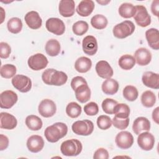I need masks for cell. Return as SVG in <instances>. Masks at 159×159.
Here are the masks:
<instances>
[{
    "instance_id": "obj_19",
    "label": "cell",
    "mask_w": 159,
    "mask_h": 159,
    "mask_svg": "<svg viewBox=\"0 0 159 159\" xmlns=\"http://www.w3.org/2000/svg\"><path fill=\"white\" fill-rule=\"evenodd\" d=\"M24 19L28 27L32 29H38L42 26V20L36 11H32L27 12L25 15Z\"/></svg>"
},
{
    "instance_id": "obj_22",
    "label": "cell",
    "mask_w": 159,
    "mask_h": 159,
    "mask_svg": "<svg viewBox=\"0 0 159 159\" xmlns=\"http://www.w3.org/2000/svg\"><path fill=\"white\" fill-rule=\"evenodd\" d=\"M76 99L81 103L88 101L91 98V90L88 83L83 84L74 89Z\"/></svg>"
},
{
    "instance_id": "obj_1",
    "label": "cell",
    "mask_w": 159,
    "mask_h": 159,
    "mask_svg": "<svg viewBox=\"0 0 159 159\" xmlns=\"http://www.w3.org/2000/svg\"><path fill=\"white\" fill-rule=\"evenodd\" d=\"M42 79L46 84L61 86L66 83L68 76L63 71L53 68H48L43 72Z\"/></svg>"
},
{
    "instance_id": "obj_17",
    "label": "cell",
    "mask_w": 159,
    "mask_h": 159,
    "mask_svg": "<svg viewBox=\"0 0 159 159\" xmlns=\"http://www.w3.org/2000/svg\"><path fill=\"white\" fill-rule=\"evenodd\" d=\"M134 58L138 65L145 66L151 61L152 53L146 48H139L135 52Z\"/></svg>"
},
{
    "instance_id": "obj_20",
    "label": "cell",
    "mask_w": 159,
    "mask_h": 159,
    "mask_svg": "<svg viewBox=\"0 0 159 159\" xmlns=\"http://www.w3.org/2000/svg\"><path fill=\"white\" fill-rule=\"evenodd\" d=\"M143 84L153 89L159 88V75L152 71L145 72L142 78Z\"/></svg>"
},
{
    "instance_id": "obj_21",
    "label": "cell",
    "mask_w": 159,
    "mask_h": 159,
    "mask_svg": "<svg viewBox=\"0 0 159 159\" xmlns=\"http://www.w3.org/2000/svg\"><path fill=\"white\" fill-rule=\"evenodd\" d=\"M17 124L16 118L7 112H1L0 114V127L1 129L12 130Z\"/></svg>"
},
{
    "instance_id": "obj_12",
    "label": "cell",
    "mask_w": 159,
    "mask_h": 159,
    "mask_svg": "<svg viewBox=\"0 0 159 159\" xmlns=\"http://www.w3.org/2000/svg\"><path fill=\"white\" fill-rule=\"evenodd\" d=\"M115 142L119 148L121 149H128L134 143V137L130 132L122 131L117 134Z\"/></svg>"
},
{
    "instance_id": "obj_29",
    "label": "cell",
    "mask_w": 159,
    "mask_h": 159,
    "mask_svg": "<svg viewBox=\"0 0 159 159\" xmlns=\"http://www.w3.org/2000/svg\"><path fill=\"white\" fill-rule=\"evenodd\" d=\"M46 53L51 57L57 56L60 52V42L55 39H50L45 45Z\"/></svg>"
},
{
    "instance_id": "obj_24",
    "label": "cell",
    "mask_w": 159,
    "mask_h": 159,
    "mask_svg": "<svg viewBox=\"0 0 159 159\" xmlns=\"http://www.w3.org/2000/svg\"><path fill=\"white\" fill-rule=\"evenodd\" d=\"M94 3L92 0H83L76 7L77 13L82 17L89 16L93 11Z\"/></svg>"
},
{
    "instance_id": "obj_46",
    "label": "cell",
    "mask_w": 159,
    "mask_h": 159,
    "mask_svg": "<svg viewBox=\"0 0 159 159\" xmlns=\"http://www.w3.org/2000/svg\"><path fill=\"white\" fill-rule=\"evenodd\" d=\"M86 83H87V82L83 77L78 76L74 77L72 79V80L71 81V86L72 89L74 90L78 86H79L83 84H86Z\"/></svg>"
},
{
    "instance_id": "obj_30",
    "label": "cell",
    "mask_w": 159,
    "mask_h": 159,
    "mask_svg": "<svg viewBox=\"0 0 159 159\" xmlns=\"http://www.w3.org/2000/svg\"><path fill=\"white\" fill-rule=\"evenodd\" d=\"M25 124L32 130H39L42 127V121L40 117L35 115H29L25 119Z\"/></svg>"
},
{
    "instance_id": "obj_11",
    "label": "cell",
    "mask_w": 159,
    "mask_h": 159,
    "mask_svg": "<svg viewBox=\"0 0 159 159\" xmlns=\"http://www.w3.org/2000/svg\"><path fill=\"white\" fill-rule=\"evenodd\" d=\"M47 30L57 35H62L65 31V25L64 22L58 18H49L45 23Z\"/></svg>"
},
{
    "instance_id": "obj_7",
    "label": "cell",
    "mask_w": 159,
    "mask_h": 159,
    "mask_svg": "<svg viewBox=\"0 0 159 159\" xmlns=\"http://www.w3.org/2000/svg\"><path fill=\"white\" fill-rule=\"evenodd\" d=\"M13 86L21 93H27L31 89V80L23 75H15L11 81Z\"/></svg>"
},
{
    "instance_id": "obj_36",
    "label": "cell",
    "mask_w": 159,
    "mask_h": 159,
    "mask_svg": "<svg viewBox=\"0 0 159 159\" xmlns=\"http://www.w3.org/2000/svg\"><path fill=\"white\" fill-rule=\"evenodd\" d=\"M66 113L71 118H76L81 113V107L77 102H71L66 107Z\"/></svg>"
},
{
    "instance_id": "obj_35",
    "label": "cell",
    "mask_w": 159,
    "mask_h": 159,
    "mask_svg": "<svg viewBox=\"0 0 159 159\" xmlns=\"http://www.w3.org/2000/svg\"><path fill=\"white\" fill-rule=\"evenodd\" d=\"M7 27L10 32L12 34H18L21 31L22 28V20L18 17H12L8 20Z\"/></svg>"
},
{
    "instance_id": "obj_16",
    "label": "cell",
    "mask_w": 159,
    "mask_h": 159,
    "mask_svg": "<svg viewBox=\"0 0 159 159\" xmlns=\"http://www.w3.org/2000/svg\"><path fill=\"white\" fill-rule=\"evenodd\" d=\"M27 147L29 150L32 153L39 152L44 147L43 139L40 135H33L27 139Z\"/></svg>"
},
{
    "instance_id": "obj_37",
    "label": "cell",
    "mask_w": 159,
    "mask_h": 159,
    "mask_svg": "<svg viewBox=\"0 0 159 159\" xmlns=\"http://www.w3.org/2000/svg\"><path fill=\"white\" fill-rule=\"evenodd\" d=\"M139 96L137 89L132 85L126 86L123 89V96L129 101H134Z\"/></svg>"
},
{
    "instance_id": "obj_23",
    "label": "cell",
    "mask_w": 159,
    "mask_h": 159,
    "mask_svg": "<svg viewBox=\"0 0 159 159\" xmlns=\"http://www.w3.org/2000/svg\"><path fill=\"white\" fill-rule=\"evenodd\" d=\"M150 129V122L144 117L136 118L132 125V130L136 135L140 134L142 131H148Z\"/></svg>"
},
{
    "instance_id": "obj_48",
    "label": "cell",
    "mask_w": 159,
    "mask_h": 159,
    "mask_svg": "<svg viewBox=\"0 0 159 159\" xmlns=\"http://www.w3.org/2000/svg\"><path fill=\"white\" fill-rule=\"evenodd\" d=\"M158 4H159L158 0H156V1H153L151 5L152 12L157 17L158 16Z\"/></svg>"
},
{
    "instance_id": "obj_13",
    "label": "cell",
    "mask_w": 159,
    "mask_h": 159,
    "mask_svg": "<svg viewBox=\"0 0 159 159\" xmlns=\"http://www.w3.org/2000/svg\"><path fill=\"white\" fill-rule=\"evenodd\" d=\"M137 143L142 150L145 151L151 150L155 144L154 136L147 131L140 133L137 138Z\"/></svg>"
},
{
    "instance_id": "obj_27",
    "label": "cell",
    "mask_w": 159,
    "mask_h": 159,
    "mask_svg": "<svg viewBox=\"0 0 159 159\" xmlns=\"http://www.w3.org/2000/svg\"><path fill=\"white\" fill-rule=\"evenodd\" d=\"M92 66L91 60L86 57H81L78 58L75 63V70L81 73L88 72Z\"/></svg>"
},
{
    "instance_id": "obj_32",
    "label": "cell",
    "mask_w": 159,
    "mask_h": 159,
    "mask_svg": "<svg viewBox=\"0 0 159 159\" xmlns=\"http://www.w3.org/2000/svg\"><path fill=\"white\" fill-rule=\"evenodd\" d=\"M107 18L101 14H96L91 19V24L94 29L101 30L104 29L107 25Z\"/></svg>"
},
{
    "instance_id": "obj_3",
    "label": "cell",
    "mask_w": 159,
    "mask_h": 159,
    "mask_svg": "<svg viewBox=\"0 0 159 159\" xmlns=\"http://www.w3.org/2000/svg\"><path fill=\"white\" fill-rule=\"evenodd\" d=\"M83 146L81 142L75 139L63 142L60 146L61 153L67 157L77 156L81 152Z\"/></svg>"
},
{
    "instance_id": "obj_31",
    "label": "cell",
    "mask_w": 159,
    "mask_h": 159,
    "mask_svg": "<svg viewBox=\"0 0 159 159\" xmlns=\"http://www.w3.org/2000/svg\"><path fill=\"white\" fill-rule=\"evenodd\" d=\"M118 63L122 69L124 70H129L134 66L135 60L133 56L125 54L120 57Z\"/></svg>"
},
{
    "instance_id": "obj_44",
    "label": "cell",
    "mask_w": 159,
    "mask_h": 159,
    "mask_svg": "<svg viewBox=\"0 0 159 159\" xmlns=\"http://www.w3.org/2000/svg\"><path fill=\"white\" fill-rule=\"evenodd\" d=\"M11 52V48L6 42L0 43V57L1 58H7Z\"/></svg>"
},
{
    "instance_id": "obj_15",
    "label": "cell",
    "mask_w": 159,
    "mask_h": 159,
    "mask_svg": "<svg viewBox=\"0 0 159 159\" xmlns=\"http://www.w3.org/2000/svg\"><path fill=\"white\" fill-rule=\"evenodd\" d=\"M96 71L98 76L104 79L111 78L113 76V70L109 63L105 60L99 61L96 65Z\"/></svg>"
},
{
    "instance_id": "obj_33",
    "label": "cell",
    "mask_w": 159,
    "mask_h": 159,
    "mask_svg": "<svg viewBox=\"0 0 159 159\" xmlns=\"http://www.w3.org/2000/svg\"><path fill=\"white\" fill-rule=\"evenodd\" d=\"M141 102L146 107H153L156 102L155 94L149 90L143 92L141 96Z\"/></svg>"
},
{
    "instance_id": "obj_26",
    "label": "cell",
    "mask_w": 159,
    "mask_h": 159,
    "mask_svg": "<svg viewBox=\"0 0 159 159\" xmlns=\"http://www.w3.org/2000/svg\"><path fill=\"white\" fill-rule=\"evenodd\" d=\"M119 86V83L116 80L112 78H108L102 83L101 88L106 94L112 95L117 92Z\"/></svg>"
},
{
    "instance_id": "obj_25",
    "label": "cell",
    "mask_w": 159,
    "mask_h": 159,
    "mask_svg": "<svg viewBox=\"0 0 159 159\" xmlns=\"http://www.w3.org/2000/svg\"><path fill=\"white\" fill-rule=\"evenodd\" d=\"M145 37L149 46L154 49H159V32L158 30L154 28L148 29L145 32Z\"/></svg>"
},
{
    "instance_id": "obj_40",
    "label": "cell",
    "mask_w": 159,
    "mask_h": 159,
    "mask_svg": "<svg viewBox=\"0 0 159 159\" xmlns=\"http://www.w3.org/2000/svg\"><path fill=\"white\" fill-rule=\"evenodd\" d=\"M117 104V102L111 98L105 99L102 102V108L103 111L108 114H114L115 106Z\"/></svg>"
},
{
    "instance_id": "obj_45",
    "label": "cell",
    "mask_w": 159,
    "mask_h": 159,
    "mask_svg": "<svg viewBox=\"0 0 159 159\" xmlns=\"http://www.w3.org/2000/svg\"><path fill=\"white\" fill-rule=\"evenodd\" d=\"M109 158V153L107 150L104 148H98L94 153V159H107Z\"/></svg>"
},
{
    "instance_id": "obj_6",
    "label": "cell",
    "mask_w": 159,
    "mask_h": 159,
    "mask_svg": "<svg viewBox=\"0 0 159 159\" xmlns=\"http://www.w3.org/2000/svg\"><path fill=\"white\" fill-rule=\"evenodd\" d=\"M135 7L136 12L134 18L135 22L142 27H147L151 23V17L146 7L142 5H137Z\"/></svg>"
},
{
    "instance_id": "obj_2",
    "label": "cell",
    "mask_w": 159,
    "mask_h": 159,
    "mask_svg": "<svg viewBox=\"0 0 159 159\" xmlns=\"http://www.w3.org/2000/svg\"><path fill=\"white\" fill-rule=\"evenodd\" d=\"M68 132L67 125L63 122H56L47 127L44 135L48 142L55 143L64 137Z\"/></svg>"
},
{
    "instance_id": "obj_18",
    "label": "cell",
    "mask_w": 159,
    "mask_h": 159,
    "mask_svg": "<svg viewBox=\"0 0 159 159\" xmlns=\"http://www.w3.org/2000/svg\"><path fill=\"white\" fill-rule=\"evenodd\" d=\"M59 12L64 17H71L75 11V3L73 0H61L58 6Z\"/></svg>"
},
{
    "instance_id": "obj_34",
    "label": "cell",
    "mask_w": 159,
    "mask_h": 159,
    "mask_svg": "<svg viewBox=\"0 0 159 159\" xmlns=\"http://www.w3.org/2000/svg\"><path fill=\"white\" fill-rule=\"evenodd\" d=\"M114 114L116 117L120 119L128 118L130 115V108L126 104L117 103L114 107Z\"/></svg>"
},
{
    "instance_id": "obj_42",
    "label": "cell",
    "mask_w": 159,
    "mask_h": 159,
    "mask_svg": "<svg viewBox=\"0 0 159 159\" xmlns=\"http://www.w3.org/2000/svg\"><path fill=\"white\" fill-rule=\"evenodd\" d=\"M112 123L116 128L120 130H124L128 127L129 124V117L126 119H120L114 116L112 119Z\"/></svg>"
},
{
    "instance_id": "obj_10",
    "label": "cell",
    "mask_w": 159,
    "mask_h": 159,
    "mask_svg": "<svg viewBox=\"0 0 159 159\" xmlns=\"http://www.w3.org/2000/svg\"><path fill=\"white\" fill-rule=\"evenodd\" d=\"M17 94L11 91L6 90L0 94V107L2 109H10L17 101Z\"/></svg>"
},
{
    "instance_id": "obj_41",
    "label": "cell",
    "mask_w": 159,
    "mask_h": 159,
    "mask_svg": "<svg viewBox=\"0 0 159 159\" xmlns=\"http://www.w3.org/2000/svg\"><path fill=\"white\" fill-rule=\"evenodd\" d=\"M111 118L106 115L99 116L97 119V125L101 130H107L112 125Z\"/></svg>"
},
{
    "instance_id": "obj_39",
    "label": "cell",
    "mask_w": 159,
    "mask_h": 159,
    "mask_svg": "<svg viewBox=\"0 0 159 159\" xmlns=\"http://www.w3.org/2000/svg\"><path fill=\"white\" fill-rule=\"evenodd\" d=\"M16 67L12 64H6L1 68V76L4 78H11L16 73Z\"/></svg>"
},
{
    "instance_id": "obj_9",
    "label": "cell",
    "mask_w": 159,
    "mask_h": 159,
    "mask_svg": "<svg viewBox=\"0 0 159 159\" xmlns=\"http://www.w3.org/2000/svg\"><path fill=\"white\" fill-rule=\"evenodd\" d=\"M39 114L43 117H52L57 111L55 103L49 99H43L38 107Z\"/></svg>"
},
{
    "instance_id": "obj_43",
    "label": "cell",
    "mask_w": 159,
    "mask_h": 159,
    "mask_svg": "<svg viewBox=\"0 0 159 159\" xmlns=\"http://www.w3.org/2000/svg\"><path fill=\"white\" fill-rule=\"evenodd\" d=\"M84 111L88 116H93L96 115L99 112L98 104L94 102H90L84 106Z\"/></svg>"
},
{
    "instance_id": "obj_47",
    "label": "cell",
    "mask_w": 159,
    "mask_h": 159,
    "mask_svg": "<svg viewBox=\"0 0 159 159\" xmlns=\"http://www.w3.org/2000/svg\"><path fill=\"white\" fill-rule=\"evenodd\" d=\"M9 145V139L3 134L0 135V150L2 151L7 148Z\"/></svg>"
},
{
    "instance_id": "obj_50",
    "label": "cell",
    "mask_w": 159,
    "mask_h": 159,
    "mask_svg": "<svg viewBox=\"0 0 159 159\" xmlns=\"http://www.w3.org/2000/svg\"><path fill=\"white\" fill-rule=\"evenodd\" d=\"M97 2L101 4V5H106L107 3L110 2V1H97Z\"/></svg>"
},
{
    "instance_id": "obj_5",
    "label": "cell",
    "mask_w": 159,
    "mask_h": 159,
    "mask_svg": "<svg viewBox=\"0 0 159 159\" xmlns=\"http://www.w3.org/2000/svg\"><path fill=\"white\" fill-rule=\"evenodd\" d=\"M71 129L73 132L77 135L87 136L93 132L94 124L92 121L87 119L77 120L73 124Z\"/></svg>"
},
{
    "instance_id": "obj_14",
    "label": "cell",
    "mask_w": 159,
    "mask_h": 159,
    "mask_svg": "<svg viewBox=\"0 0 159 159\" xmlns=\"http://www.w3.org/2000/svg\"><path fill=\"white\" fill-rule=\"evenodd\" d=\"M82 47L83 52L90 56H93L97 52L98 42L96 39L93 35L85 37L82 42Z\"/></svg>"
},
{
    "instance_id": "obj_28",
    "label": "cell",
    "mask_w": 159,
    "mask_h": 159,
    "mask_svg": "<svg viewBox=\"0 0 159 159\" xmlns=\"http://www.w3.org/2000/svg\"><path fill=\"white\" fill-rule=\"evenodd\" d=\"M135 12V7L131 3H122L119 8V14L124 18H131L134 17Z\"/></svg>"
},
{
    "instance_id": "obj_38",
    "label": "cell",
    "mask_w": 159,
    "mask_h": 159,
    "mask_svg": "<svg viewBox=\"0 0 159 159\" xmlns=\"http://www.w3.org/2000/svg\"><path fill=\"white\" fill-rule=\"evenodd\" d=\"M89 28L88 24L84 20H79L76 22L72 27L73 33L76 35H83L88 31Z\"/></svg>"
},
{
    "instance_id": "obj_49",
    "label": "cell",
    "mask_w": 159,
    "mask_h": 159,
    "mask_svg": "<svg viewBox=\"0 0 159 159\" xmlns=\"http://www.w3.org/2000/svg\"><path fill=\"white\" fill-rule=\"evenodd\" d=\"M158 109L159 107H156L152 112V119L157 123L158 124Z\"/></svg>"
},
{
    "instance_id": "obj_8",
    "label": "cell",
    "mask_w": 159,
    "mask_h": 159,
    "mask_svg": "<svg viewBox=\"0 0 159 159\" xmlns=\"http://www.w3.org/2000/svg\"><path fill=\"white\" fill-rule=\"evenodd\" d=\"M28 65L30 68L35 71L44 69L48 65L47 58L42 53H36L30 56L28 59Z\"/></svg>"
},
{
    "instance_id": "obj_4",
    "label": "cell",
    "mask_w": 159,
    "mask_h": 159,
    "mask_svg": "<svg viewBox=\"0 0 159 159\" xmlns=\"http://www.w3.org/2000/svg\"><path fill=\"white\" fill-rule=\"evenodd\" d=\"M135 30V25L130 20H124L116 25L113 28V34L118 39H124L132 35Z\"/></svg>"
}]
</instances>
